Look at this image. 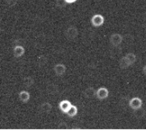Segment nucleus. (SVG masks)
<instances>
[{
	"mask_svg": "<svg viewBox=\"0 0 146 130\" xmlns=\"http://www.w3.org/2000/svg\"><path fill=\"white\" fill-rule=\"evenodd\" d=\"M65 36L68 39H74L79 35V30L74 26H70L65 30Z\"/></svg>",
	"mask_w": 146,
	"mask_h": 130,
	"instance_id": "1",
	"label": "nucleus"
},
{
	"mask_svg": "<svg viewBox=\"0 0 146 130\" xmlns=\"http://www.w3.org/2000/svg\"><path fill=\"white\" fill-rule=\"evenodd\" d=\"M142 104H143V102H142V99L139 97H134L132 98L129 101V107L132 108V109H137V108H139L142 107Z\"/></svg>",
	"mask_w": 146,
	"mask_h": 130,
	"instance_id": "2",
	"label": "nucleus"
},
{
	"mask_svg": "<svg viewBox=\"0 0 146 130\" xmlns=\"http://www.w3.org/2000/svg\"><path fill=\"white\" fill-rule=\"evenodd\" d=\"M104 18L101 14H95L91 19V23L94 27H100L104 24Z\"/></svg>",
	"mask_w": 146,
	"mask_h": 130,
	"instance_id": "3",
	"label": "nucleus"
},
{
	"mask_svg": "<svg viewBox=\"0 0 146 130\" xmlns=\"http://www.w3.org/2000/svg\"><path fill=\"white\" fill-rule=\"evenodd\" d=\"M122 41H123V37L121 34L119 33H113L110 38V42L113 47L119 46V44H121Z\"/></svg>",
	"mask_w": 146,
	"mask_h": 130,
	"instance_id": "4",
	"label": "nucleus"
},
{
	"mask_svg": "<svg viewBox=\"0 0 146 130\" xmlns=\"http://www.w3.org/2000/svg\"><path fill=\"white\" fill-rule=\"evenodd\" d=\"M109 96V90L105 87H101L97 90L96 93V98L100 100H103L107 98Z\"/></svg>",
	"mask_w": 146,
	"mask_h": 130,
	"instance_id": "5",
	"label": "nucleus"
},
{
	"mask_svg": "<svg viewBox=\"0 0 146 130\" xmlns=\"http://www.w3.org/2000/svg\"><path fill=\"white\" fill-rule=\"evenodd\" d=\"M72 103H71V102L70 101H68V100H62L60 103H59V104H58V107H59V109L63 112V113H67L68 111L70 109V108L72 107Z\"/></svg>",
	"mask_w": 146,
	"mask_h": 130,
	"instance_id": "6",
	"label": "nucleus"
},
{
	"mask_svg": "<svg viewBox=\"0 0 146 130\" xmlns=\"http://www.w3.org/2000/svg\"><path fill=\"white\" fill-rule=\"evenodd\" d=\"M54 70L57 76H63L66 72V66L63 64H58L54 66Z\"/></svg>",
	"mask_w": 146,
	"mask_h": 130,
	"instance_id": "7",
	"label": "nucleus"
},
{
	"mask_svg": "<svg viewBox=\"0 0 146 130\" xmlns=\"http://www.w3.org/2000/svg\"><path fill=\"white\" fill-rule=\"evenodd\" d=\"M96 93H97V91L94 88L90 87V88H87L83 92V95H84V97L86 98H92L94 96H96Z\"/></svg>",
	"mask_w": 146,
	"mask_h": 130,
	"instance_id": "8",
	"label": "nucleus"
},
{
	"mask_svg": "<svg viewBox=\"0 0 146 130\" xmlns=\"http://www.w3.org/2000/svg\"><path fill=\"white\" fill-rule=\"evenodd\" d=\"M25 53V48L21 45H17L13 48V55L16 58H20Z\"/></svg>",
	"mask_w": 146,
	"mask_h": 130,
	"instance_id": "9",
	"label": "nucleus"
},
{
	"mask_svg": "<svg viewBox=\"0 0 146 130\" xmlns=\"http://www.w3.org/2000/svg\"><path fill=\"white\" fill-rule=\"evenodd\" d=\"M19 98L20 99V101L23 103H27L29 98H30V94L28 91H25V90H23L21 91L19 94Z\"/></svg>",
	"mask_w": 146,
	"mask_h": 130,
	"instance_id": "10",
	"label": "nucleus"
},
{
	"mask_svg": "<svg viewBox=\"0 0 146 130\" xmlns=\"http://www.w3.org/2000/svg\"><path fill=\"white\" fill-rule=\"evenodd\" d=\"M53 108V106L50 103H48V102H45V103H43L41 105H40V110L44 113H48L49 112H51Z\"/></svg>",
	"mask_w": 146,
	"mask_h": 130,
	"instance_id": "11",
	"label": "nucleus"
},
{
	"mask_svg": "<svg viewBox=\"0 0 146 130\" xmlns=\"http://www.w3.org/2000/svg\"><path fill=\"white\" fill-rule=\"evenodd\" d=\"M133 114H134V116L136 119H142L145 115V110L144 108H142V107L139 108H137V109L134 110Z\"/></svg>",
	"mask_w": 146,
	"mask_h": 130,
	"instance_id": "12",
	"label": "nucleus"
},
{
	"mask_svg": "<svg viewBox=\"0 0 146 130\" xmlns=\"http://www.w3.org/2000/svg\"><path fill=\"white\" fill-rule=\"evenodd\" d=\"M34 78L28 76V77H25L23 80V85L25 86L26 88H30L34 84Z\"/></svg>",
	"mask_w": 146,
	"mask_h": 130,
	"instance_id": "13",
	"label": "nucleus"
},
{
	"mask_svg": "<svg viewBox=\"0 0 146 130\" xmlns=\"http://www.w3.org/2000/svg\"><path fill=\"white\" fill-rule=\"evenodd\" d=\"M47 91L51 94H55L58 92V88L54 84H50L47 86Z\"/></svg>",
	"mask_w": 146,
	"mask_h": 130,
	"instance_id": "14",
	"label": "nucleus"
},
{
	"mask_svg": "<svg viewBox=\"0 0 146 130\" xmlns=\"http://www.w3.org/2000/svg\"><path fill=\"white\" fill-rule=\"evenodd\" d=\"M78 113V108L75 105H72V107L70 108V109L68 111L67 114L69 118H74V116H76Z\"/></svg>",
	"mask_w": 146,
	"mask_h": 130,
	"instance_id": "15",
	"label": "nucleus"
},
{
	"mask_svg": "<svg viewBox=\"0 0 146 130\" xmlns=\"http://www.w3.org/2000/svg\"><path fill=\"white\" fill-rule=\"evenodd\" d=\"M129 66H130V64L129 63V61L127 60V58H125V56L123 57L120 59V61H119V68L121 69H125V68H127Z\"/></svg>",
	"mask_w": 146,
	"mask_h": 130,
	"instance_id": "16",
	"label": "nucleus"
},
{
	"mask_svg": "<svg viewBox=\"0 0 146 130\" xmlns=\"http://www.w3.org/2000/svg\"><path fill=\"white\" fill-rule=\"evenodd\" d=\"M125 58H127V60L129 61V63L130 64V65L134 64L136 62V55L133 53H129L125 55Z\"/></svg>",
	"mask_w": 146,
	"mask_h": 130,
	"instance_id": "17",
	"label": "nucleus"
},
{
	"mask_svg": "<svg viewBox=\"0 0 146 130\" xmlns=\"http://www.w3.org/2000/svg\"><path fill=\"white\" fill-rule=\"evenodd\" d=\"M58 129L60 130H64V129H68V125L64 123V122H61L59 124H58Z\"/></svg>",
	"mask_w": 146,
	"mask_h": 130,
	"instance_id": "18",
	"label": "nucleus"
},
{
	"mask_svg": "<svg viewBox=\"0 0 146 130\" xmlns=\"http://www.w3.org/2000/svg\"><path fill=\"white\" fill-rule=\"evenodd\" d=\"M65 3H67L65 2V0H57V6H58V8H63V7H64Z\"/></svg>",
	"mask_w": 146,
	"mask_h": 130,
	"instance_id": "19",
	"label": "nucleus"
},
{
	"mask_svg": "<svg viewBox=\"0 0 146 130\" xmlns=\"http://www.w3.org/2000/svg\"><path fill=\"white\" fill-rule=\"evenodd\" d=\"M5 1H6L7 4H9V6H14V5H16V3L18 2V0H5Z\"/></svg>",
	"mask_w": 146,
	"mask_h": 130,
	"instance_id": "20",
	"label": "nucleus"
},
{
	"mask_svg": "<svg viewBox=\"0 0 146 130\" xmlns=\"http://www.w3.org/2000/svg\"><path fill=\"white\" fill-rule=\"evenodd\" d=\"M77 0H65V2L68 3V4H70V3H75Z\"/></svg>",
	"mask_w": 146,
	"mask_h": 130,
	"instance_id": "21",
	"label": "nucleus"
},
{
	"mask_svg": "<svg viewBox=\"0 0 146 130\" xmlns=\"http://www.w3.org/2000/svg\"><path fill=\"white\" fill-rule=\"evenodd\" d=\"M143 74L146 76V64L143 67Z\"/></svg>",
	"mask_w": 146,
	"mask_h": 130,
	"instance_id": "22",
	"label": "nucleus"
}]
</instances>
